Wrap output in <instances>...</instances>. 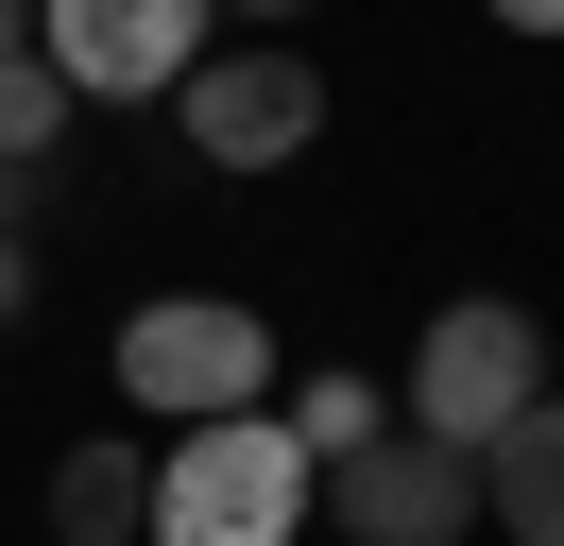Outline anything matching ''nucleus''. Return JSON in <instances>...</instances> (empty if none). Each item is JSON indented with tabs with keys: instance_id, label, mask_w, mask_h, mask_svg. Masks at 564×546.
I'll return each mask as SVG.
<instances>
[{
	"instance_id": "obj_1",
	"label": "nucleus",
	"mask_w": 564,
	"mask_h": 546,
	"mask_svg": "<svg viewBox=\"0 0 564 546\" xmlns=\"http://www.w3.org/2000/svg\"><path fill=\"white\" fill-rule=\"evenodd\" d=\"M308 495H325L308 444H291L274 410H223V427H172L138 546H308Z\"/></svg>"
},
{
	"instance_id": "obj_2",
	"label": "nucleus",
	"mask_w": 564,
	"mask_h": 546,
	"mask_svg": "<svg viewBox=\"0 0 564 546\" xmlns=\"http://www.w3.org/2000/svg\"><path fill=\"white\" fill-rule=\"evenodd\" d=\"M530 393H547V325H530L513 291L427 307V341H411V427H427V444H462V461H479Z\"/></svg>"
},
{
	"instance_id": "obj_3",
	"label": "nucleus",
	"mask_w": 564,
	"mask_h": 546,
	"mask_svg": "<svg viewBox=\"0 0 564 546\" xmlns=\"http://www.w3.org/2000/svg\"><path fill=\"white\" fill-rule=\"evenodd\" d=\"M120 393L172 410V427L274 410V325H257V307H223V291H172V307H138V325H120Z\"/></svg>"
},
{
	"instance_id": "obj_4",
	"label": "nucleus",
	"mask_w": 564,
	"mask_h": 546,
	"mask_svg": "<svg viewBox=\"0 0 564 546\" xmlns=\"http://www.w3.org/2000/svg\"><path fill=\"white\" fill-rule=\"evenodd\" d=\"M35 52L69 102H172L206 68V0H35Z\"/></svg>"
},
{
	"instance_id": "obj_5",
	"label": "nucleus",
	"mask_w": 564,
	"mask_h": 546,
	"mask_svg": "<svg viewBox=\"0 0 564 546\" xmlns=\"http://www.w3.org/2000/svg\"><path fill=\"white\" fill-rule=\"evenodd\" d=\"M172 120H188L206 171H291V154L325 136V68H308V52H206V68L172 86Z\"/></svg>"
},
{
	"instance_id": "obj_6",
	"label": "nucleus",
	"mask_w": 564,
	"mask_h": 546,
	"mask_svg": "<svg viewBox=\"0 0 564 546\" xmlns=\"http://www.w3.org/2000/svg\"><path fill=\"white\" fill-rule=\"evenodd\" d=\"M325 512H343V546H462L479 529V461L427 427H377L359 461H325Z\"/></svg>"
},
{
	"instance_id": "obj_7",
	"label": "nucleus",
	"mask_w": 564,
	"mask_h": 546,
	"mask_svg": "<svg viewBox=\"0 0 564 546\" xmlns=\"http://www.w3.org/2000/svg\"><path fill=\"white\" fill-rule=\"evenodd\" d=\"M479 512H496L513 546H564V393H530L513 427L479 444Z\"/></svg>"
},
{
	"instance_id": "obj_8",
	"label": "nucleus",
	"mask_w": 564,
	"mask_h": 546,
	"mask_svg": "<svg viewBox=\"0 0 564 546\" xmlns=\"http://www.w3.org/2000/svg\"><path fill=\"white\" fill-rule=\"evenodd\" d=\"M52 529L69 546H138L154 529V461L138 444H69V461H52Z\"/></svg>"
},
{
	"instance_id": "obj_9",
	"label": "nucleus",
	"mask_w": 564,
	"mask_h": 546,
	"mask_svg": "<svg viewBox=\"0 0 564 546\" xmlns=\"http://www.w3.org/2000/svg\"><path fill=\"white\" fill-rule=\"evenodd\" d=\"M274 427L308 444V478H325V461H359V444H377V375H308V393H291Z\"/></svg>"
},
{
	"instance_id": "obj_10",
	"label": "nucleus",
	"mask_w": 564,
	"mask_h": 546,
	"mask_svg": "<svg viewBox=\"0 0 564 546\" xmlns=\"http://www.w3.org/2000/svg\"><path fill=\"white\" fill-rule=\"evenodd\" d=\"M69 120H86V102L52 86V52H0V154H52Z\"/></svg>"
},
{
	"instance_id": "obj_11",
	"label": "nucleus",
	"mask_w": 564,
	"mask_h": 546,
	"mask_svg": "<svg viewBox=\"0 0 564 546\" xmlns=\"http://www.w3.org/2000/svg\"><path fill=\"white\" fill-rule=\"evenodd\" d=\"M496 18H513V34H564V0H496Z\"/></svg>"
},
{
	"instance_id": "obj_12",
	"label": "nucleus",
	"mask_w": 564,
	"mask_h": 546,
	"mask_svg": "<svg viewBox=\"0 0 564 546\" xmlns=\"http://www.w3.org/2000/svg\"><path fill=\"white\" fill-rule=\"evenodd\" d=\"M0 52H35V0H0Z\"/></svg>"
},
{
	"instance_id": "obj_13",
	"label": "nucleus",
	"mask_w": 564,
	"mask_h": 546,
	"mask_svg": "<svg viewBox=\"0 0 564 546\" xmlns=\"http://www.w3.org/2000/svg\"><path fill=\"white\" fill-rule=\"evenodd\" d=\"M18 291H35V273H18V256H0V325H18Z\"/></svg>"
},
{
	"instance_id": "obj_14",
	"label": "nucleus",
	"mask_w": 564,
	"mask_h": 546,
	"mask_svg": "<svg viewBox=\"0 0 564 546\" xmlns=\"http://www.w3.org/2000/svg\"><path fill=\"white\" fill-rule=\"evenodd\" d=\"M206 18H291V0H206Z\"/></svg>"
}]
</instances>
